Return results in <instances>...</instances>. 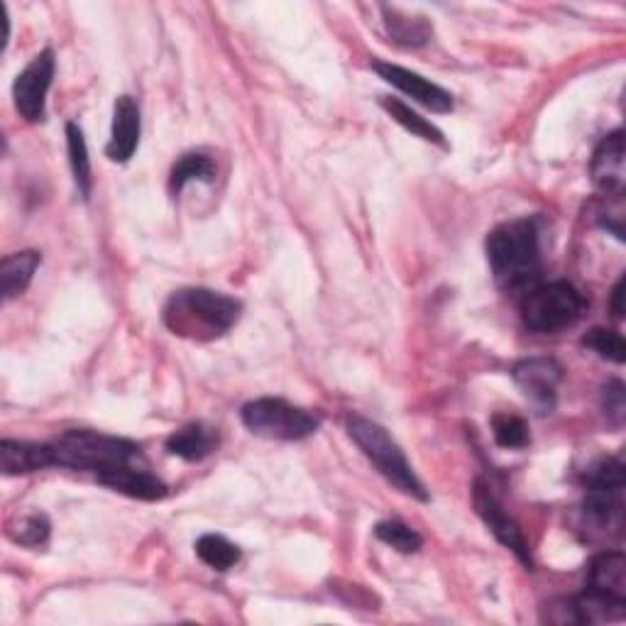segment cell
<instances>
[{
  "instance_id": "cell-1",
  "label": "cell",
  "mask_w": 626,
  "mask_h": 626,
  "mask_svg": "<svg viewBox=\"0 0 626 626\" xmlns=\"http://www.w3.org/2000/svg\"><path fill=\"white\" fill-rule=\"evenodd\" d=\"M487 259L495 282L517 291L541 277V231L537 219H517L497 225L487 237Z\"/></svg>"
},
{
  "instance_id": "cell-13",
  "label": "cell",
  "mask_w": 626,
  "mask_h": 626,
  "mask_svg": "<svg viewBox=\"0 0 626 626\" xmlns=\"http://www.w3.org/2000/svg\"><path fill=\"white\" fill-rule=\"evenodd\" d=\"M624 132L614 130L605 140L597 145L595 155H592L590 174L595 187L605 191L607 197H622L624 184H626V172H624Z\"/></svg>"
},
{
  "instance_id": "cell-4",
  "label": "cell",
  "mask_w": 626,
  "mask_h": 626,
  "mask_svg": "<svg viewBox=\"0 0 626 626\" xmlns=\"http://www.w3.org/2000/svg\"><path fill=\"white\" fill-rule=\"evenodd\" d=\"M54 465L70 470L104 473L132 465L142 458L140 446L128 438L106 436L98 431H66L52 443Z\"/></svg>"
},
{
  "instance_id": "cell-18",
  "label": "cell",
  "mask_w": 626,
  "mask_h": 626,
  "mask_svg": "<svg viewBox=\"0 0 626 626\" xmlns=\"http://www.w3.org/2000/svg\"><path fill=\"white\" fill-rule=\"evenodd\" d=\"M215 446H219V434L203 424H189L179 428L167 441L169 455H177V458L189 463L209 458Z\"/></svg>"
},
{
  "instance_id": "cell-6",
  "label": "cell",
  "mask_w": 626,
  "mask_h": 626,
  "mask_svg": "<svg viewBox=\"0 0 626 626\" xmlns=\"http://www.w3.org/2000/svg\"><path fill=\"white\" fill-rule=\"evenodd\" d=\"M241 416L247 431L269 441H304L321 428V416L275 396L247 402Z\"/></svg>"
},
{
  "instance_id": "cell-29",
  "label": "cell",
  "mask_w": 626,
  "mask_h": 626,
  "mask_svg": "<svg viewBox=\"0 0 626 626\" xmlns=\"http://www.w3.org/2000/svg\"><path fill=\"white\" fill-rule=\"evenodd\" d=\"M587 487L597 489H624V465L617 458L600 460L587 473Z\"/></svg>"
},
{
  "instance_id": "cell-17",
  "label": "cell",
  "mask_w": 626,
  "mask_h": 626,
  "mask_svg": "<svg viewBox=\"0 0 626 626\" xmlns=\"http://www.w3.org/2000/svg\"><path fill=\"white\" fill-rule=\"evenodd\" d=\"M42 265V255L38 250H22V253L8 255L0 265V289H3V299L13 301L32 284L38 267Z\"/></svg>"
},
{
  "instance_id": "cell-10",
  "label": "cell",
  "mask_w": 626,
  "mask_h": 626,
  "mask_svg": "<svg viewBox=\"0 0 626 626\" xmlns=\"http://www.w3.org/2000/svg\"><path fill=\"white\" fill-rule=\"evenodd\" d=\"M372 70L378 72L386 84H392L394 88H400L402 94H406L409 98H414L416 104H421L428 110L434 113H450L455 100L448 94L446 88L428 82L421 74L412 72V70H404L400 64H392V62H372Z\"/></svg>"
},
{
  "instance_id": "cell-7",
  "label": "cell",
  "mask_w": 626,
  "mask_h": 626,
  "mask_svg": "<svg viewBox=\"0 0 626 626\" xmlns=\"http://www.w3.org/2000/svg\"><path fill=\"white\" fill-rule=\"evenodd\" d=\"M56 60L52 50H42L25 70H22L13 84L15 110L28 123L44 120V106H47V94L54 78Z\"/></svg>"
},
{
  "instance_id": "cell-11",
  "label": "cell",
  "mask_w": 626,
  "mask_h": 626,
  "mask_svg": "<svg viewBox=\"0 0 626 626\" xmlns=\"http://www.w3.org/2000/svg\"><path fill=\"white\" fill-rule=\"evenodd\" d=\"M583 521L590 537H619L624 523V489L587 487Z\"/></svg>"
},
{
  "instance_id": "cell-15",
  "label": "cell",
  "mask_w": 626,
  "mask_h": 626,
  "mask_svg": "<svg viewBox=\"0 0 626 626\" xmlns=\"http://www.w3.org/2000/svg\"><path fill=\"white\" fill-rule=\"evenodd\" d=\"M0 468L6 475H30L54 468L52 443L3 441L0 443Z\"/></svg>"
},
{
  "instance_id": "cell-32",
  "label": "cell",
  "mask_w": 626,
  "mask_h": 626,
  "mask_svg": "<svg viewBox=\"0 0 626 626\" xmlns=\"http://www.w3.org/2000/svg\"><path fill=\"white\" fill-rule=\"evenodd\" d=\"M624 287H626V279L622 277L617 282V287H614L612 291V311H614V318H622L624 316Z\"/></svg>"
},
{
  "instance_id": "cell-27",
  "label": "cell",
  "mask_w": 626,
  "mask_h": 626,
  "mask_svg": "<svg viewBox=\"0 0 626 626\" xmlns=\"http://www.w3.org/2000/svg\"><path fill=\"white\" fill-rule=\"evenodd\" d=\"M50 519L44 514H30L22 517L18 523L8 529V537L28 549H40L50 539Z\"/></svg>"
},
{
  "instance_id": "cell-20",
  "label": "cell",
  "mask_w": 626,
  "mask_h": 626,
  "mask_svg": "<svg viewBox=\"0 0 626 626\" xmlns=\"http://www.w3.org/2000/svg\"><path fill=\"white\" fill-rule=\"evenodd\" d=\"M384 13V25L386 32H390V38L394 44H400V47L406 50H416V47H424V44L434 35V28H431V22L424 18H409L404 13H400L396 8H382Z\"/></svg>"
},
{
  "instance_id": "cell-2",
  "label": "cell",
  "mask_w": 626,
  "mask_h": 626,
  "mask_svg": "<svg viewBox=\"0 0 626 626\" xmlns=\"http://www.w3.org/2000/svg\"><path fill=\"white\" fill-rule=\"evenodd\" d=\"M243 304L211 289H181L165 306L169 331L191 340H213L231 331L241 318Z\"/></svg>"
},
{
  "instance_id": "cell-9",
  "label": "cell",
  "mask_w": 626,
  "mask_h": 626,
  "mask_svg": "<svg viewBox=\"0 0 626 626\" xmlns=\"http://www.w3.org/2000/svg\"><path fill=\"white\" fill-rule=\"evenodd\" d=\"M473 502H475L477 514H480V519L487 523V529L495 533V539L502 543L505 549H509L511 553H514L519 561L531 571L533 558H531V549H529L527 537H523L521 529H519V523L507 514L505 507L499 505V499L492 495V489H489L482 480L475 482Z\"/></svg>"
},
{
  "instance_id": "cell-5",
  "label": "cell",
  "mask_w": 626,
  "mask_h": 626,
  "mask_svg": "<svg viewBox=\"0 0 626 626\" xmlns=\"http://www.w3.org/2000/svg\"><path fill=\"white\" fill-rule=\"evenodd\" d=\"M585 299L571 282H549L533 287L521 301V321L533 333H555L577 323Z\"/></svg>"
},
{
  "instance_id": "cell-16",
  "label": "cell",
  "mask_w": 626,
  "mask_h": 626,
  "mask_svg": "<svg viewBox=\"0 0 626 626\" xmlns=\"http://www.w3.org/2000/svg\"><path fill=\"white\" fill-rule=\"evenodd\" d=\"M575 624H612L626 617V600L587 587L571 600Z\"/></svg>"
},
{
  "instance_id": "cell-25",
  "label": "cell",
  "mask_w": 626,
  "mask_h": 626,
  "mask_svg": "<svg viewBox=\"0 0 626 626\" xmlns=\"http://www.w3.org/2000/svg\"><path fill=\"white\" fill-rule=\"evenodd\" d=\"M492 434L497 446H502L507 450H521L531 443L529 424L517 414H495Z\"/></svg>"
},
{
  "instance_id": "cell-14",
  "label": "cell",
  "mask_w": 626,
  "mask_h": 626,
  "mask_svg": "<svg viewBox=\"0 0 626 626\" xmlns=\"http://www.w3.org/2000/svg\"><path fill=\"white\" fill-rule=\"evenodd\" d=\"M96 480L113 489V492L142 499V502H159V499H165L169 492L167 485L159 480V477L142 468H135V465H120V468L104 470L96 475Z\"/></svg>"
},
{
  "instance_id": "cell-12",
  "label": "cell",
  "mask_w": 626,
  "mask_h": 626,
  "mask_svg": "<svg viewBox=\"0 0 626 626\" xmlns=\"http://www.w3.org/2000/svg\"><path fill=\"white\" fill-rule=\"evenodd\" d=\"M140 106L132 96H120L113 106V128H110V142L106 147V155L110 162L125 165L130 162L140 145Z\"/></svg>"
},
{
  "instance_id": "cell-3",
  "label": "cell",
  "mask_w": 626,
  "mask_h": 626,
  "mask_svg": "<svg viewBox=\"0 0 626 626\" xmlns=\"http://www.w3.org/2000/svg\"><path fill=\"white\" fill-rule=\"evenodd\" d=\"M346 428L348 436L356 441V446L362 450V455H365L374 468L400 489V492L418 499V502H428V492L424 482L416 477L404 450L400 448V443L390 436V431L380 426L378 421L365 418L360 414H350L346 418Z\"/></svg>"
},
{
  "instance_id": "cell-8",
  "label": "cell",
  "mask_w": 626,
  "mask_h": 626,
  "mask_svg": "<svg viewBox=\"0 0 626 626\" xmlns=\"http://www.w3.org/2000/svg\"><path fill=\"white\" fill-rule=\"evenodd\" d=\"M521 394L527 396L539 414H551L558 396V384L563 380V365L553 358L521 360L511 370Z\"/></svg>"
},
{
  "instance_id": "cell-19",
  "label": "cell",
  "mask_w": 626,
  "mask_h": 626,
  "mask_svg": "<svg viewBox=\"0 0 626 626\" xmlns=\"http://www.w3.org/2000/svg\"><path fill=\"white\" fill-rule=\"evenodd\" d=\"M590 587L626 600V558L622 551H605L592 558Z\"/></svg>"
},
{
  "instance_id": "cell-30",
  "label": "cell",
  "mask_w": 626,
  "mask_h": 626,
  "mask_svg": "<svg viewBox=\"0 0 626 626\" xmlns=\"http://www.w3.org/2000/svg\"><path fill=\"white\" fill-rule=\"evenodd\" d=\"M602 409H605L609 424H614V426L624 424L626 400H624V384L619 380L609 382L605 390H602Z\"/></svg>"
},
{
  "instance_id": "cell-22",
  "label": "cell",
  "mask_w": 626,
  "mask_h": 626,
  "mask_svg": "<svg viewBox=\"0 0 626 626\" xmlns=\"http://www.w3.org/2000/svg\"><path fill=\"white\" fill-rule=\"evenodd\" d=\"M66 150H70V165L76 181V189L82 199H91V189H94V177H91V159L84 130L76 123H66Z\"/></svg>"
},
{
  "instance_id": "cell-26",
  "label": "cell",
  "mask_w": 626,
  "mask_h": 626,
  "mask_svg": "<svg viewBox=\"0 0 626 626\" xmlns=\"http://www.w3.org/2000/svg\"><path fill=\"white\" fill-rule=\"evenodd\" d=\"M374 537L400 553H416L424 545V539L402 521H380L374 527Z\"/></svg>"
},
{
  "instance_id": "cell-21",
  "label": "cell",
  "mask_w": 626,
  "mask_h": 626,
  "mask_svg": "<svg viewBox=\"0 0 626 626\" xmlns=\"http://www.w3.org/2000/svg\"><path fill=\"white\" fill-rule=\"evenodd\" d=\"M380 104H382V108H384L386 113H390L392 120L400 123L404 130L416 135V138L426 140V142H434V145H438V147H448L446 135H443L434 123L426 120V118H421L416 110H412L406 104H402L400 98L384 96V98L380 100Z\"/></svg>"
},
{
  "instance_id": "cell-31",
  "label": "cell",
  "mask_w": 626,
  "mask_h": 626,
  "mask_svg": "<svg viewBox=\"0 0 626 626\" xmlns=\"http://www.w3.org/2000/svg\"><path fill=\"white\" fill-rule=\"evenodd\" d=\"M597 223L617 241H624V199L607 197V203L597 211Z\"/></svg>"
},
{
  "instance_id": "cell-23",
  "label": "cell",
  "mask_w": 626,
  "mask_h": 626,
  "mask_svg": "<svg viewBox=\"0 0 626 626\" xmlns=\"http://www.w3.org/2000/svg\"><path fill=\"white\" fill-rule=\"evenodd\" d=\"M215 177L213 159L201 152H187L179 157V162L172 167V177H169V189L179 193L191 181H201V184H211Z\"/></svg>"
},
{
  "instance_id": "cell-24",
  "label": "cell",
  "mask_w": 626,
  "mask_h": 626,
  "mask_svg": "<svg viewBox=\"0 0 626 626\" xmlns=\"http://www.w3.org/2000/svg\"><path fill=\"white\" fill-rule=\"evenodd\" d=\"M197 555L209 567H213V571L221 573L231 571V567L241 563V549L225 537H219V533H206V537H201L197 541Z\"/></svg>"
},
{
  "instance_id": "cell-28",
  "label": "cell",
  "mask_w": 626,
  "mask_h": 626,
  "mask_svg": "<svg viewBox=\"0 0 626 626\" xmlns=\"http://www.w3.org/2000/svg\"><path fill=\"white\" fill-rule=\"evenodd\" d=\"M583 346L595 350L600 358H605L609 362H622L626 360V343L617 331H609V328H592V331L583 338Z\"/></svg>"
}]
</instances>
